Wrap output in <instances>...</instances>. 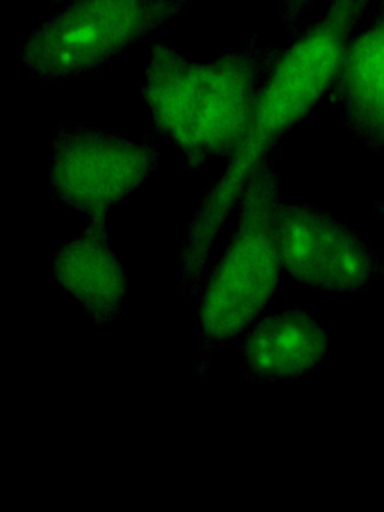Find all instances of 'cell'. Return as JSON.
Instances as JSON below:
<instances>
[{
  "instance_id": "cell-12",
  "label": "cell",
  "mask_w": 384,
  "mask_h": 512,
  "mask_svg": "<svg viewBox=\"0 0 384 512\" xmlns=\"http://www.w3.org/2000/svg\"><path fill=\"white\" fill-rule=\"evenodd\" d=\"M71 0H50L51 7H60V5L68 4Z\"/></svg>"
},
{
  "instance_id": "cell-9",
  "label": "cell",
  "mask_w": 384,
  "mask_h": 512,
  "mask_svg": "<svg viewBox=\"0 0 384 512\" xmlns=\"http://www.w3.org/2000/svg\"><path fill=\"white\" fill-rule=\"evenodd\" d=\"M329 338L317 320L300 308L254 320L240 344L248 383L294 382L314 373L326 355Z\"/></svg>"
},
{
  "instance_id": "cell-7",
  "label": "cell",
  "mask_w": 384,
  "mask_h": 512,
  "mask_svg": "<svg viewBox=\"0 0 384 512\" xmlns=\"http://www.w3.org/2000/svg\"><path fill=\"white\" fill-rule=\"evenodd\" d=\"M326 104L371 154L384 158V0H375L354 34Z\"/></svg>"
},
{
  "instance_id": "cell-1",
  "label": "cell",
  "mask_w": 384,
  "mask_h": 512,
  "mask_svg": "<svg viewBox=\"0 0 384 512\" xmlns=\"http://www.w3.org/2000/svg\"><path fill=\"white\" fill-rule=\"evenodd\" d=\"M375 0H329L320 19L285 49L255 110L248 137L210 185L186 227L179 256V293L198 296L216 235L224 229L255 167L288 131L308 121L329 97L357 29Z\"/></svg>"
},
{
  "instance_id": "cell-6",
  "label": "cell",
  "mask_w": 384,
  "mask_h": 512,
  "mask_svg": "<svg viewBox=\"0 0 384 512\" xmlns=\"http://www.w3.org/2000/svg\"><path fill=\"white\" fill-rule=\"evenodd\" d=\"M282 265L296 283L318 292H359L384 280V262L344 221L314 205L279 200Z\"/></svg>"
},
{
  "instance_id": "cell-4",
  "label": "cell",
  "mask_w": 384,
  "mask_h": 512,
  "mask_svg": "<svg viewBox=\"0 0 384 512\" xmlns=\"http://www.w3.org/2000/svg\"><path fill=\"white\" fill-rule=\"evenodd\" d=\"M189 2L71 0L30 32L21 61L42 82H72L122 58L182 16Z\"/></svg>"
},
{
  "instance_id": "cell-2",
  "label": "cell",
  "mask_w": 384,
  "mask_h": 512,
  "mask_svg": "<svg viewBox=\"0 0 384 512\" xmlns=\"http://www.w3.org/2000/svg\"><path fill=\"white\" fill-rule=\"evenodd\" d=\"M284 52L276 44L261 46L258 35L210 62L191 61L168 44L150 47L141 100L186 170L236 157Z\"/></svg>"
},
{
  "instance_id": "cell-11",
  "label": "cell",
  "mask_w": 384,
  "mask_h": 512,
  "mask_svg": "<svg viewBox=\"0 0 384 512\" xmlns=\"http://www.w3.org/2000/svg\"><path fill=\"white\" fill-rule=\"evenodd\" d=\"M372 209H374V212L378 217L383 218L384 220V199L375 200V202L372 203Z\"/></svg>"
},
{
  "instance_id": "cell-10",
  "label": "cell",
  "mask_w": 384,
  "mask_h": 512,
  "mask_svg": "<svg viewBox=\"0 0 384 512\" xmlns=\"http://www.w3.org/2000/svg\"><path fill=\"white\" fill-rule=\"evenodd\" d=\"M315 0H281V25L282 31L296 38L303 28H300V17L306 13L309 7L314 4Z\"/></svg>"
},
{
  "instance_id": "cell-5",
  "label": "cell",
  "mask_w": 384,
  "mask_h": 512,
  "mask_svg": "<svg viewBox=\"0 0 384 512\" xmlns=\"http://www.w3.org/2000/svg\"><path fill=\"white\" fill-rule=\"evenodd\" d=\"M50 149L51 199L86 218L107 217L158 170L153 134L131 139L92 124H63Z\"/></svg>"
},
{
  "instance_id": "cell-3",
  "label": "cell",
  "mask_w": 384,
  "mask_h": 512,
  "mask_svg": "<svg viewBox=\"0 0 384 512\" xmlns=\"http://www.w3.org/2000/svg\"><path fill=\"white\" fill-rule=\"evenodd\" d=\"M278 151L258 163L237 203V223L224 256L200 295L197 310L201 341L197 373L206 377L219 344L246 331L278 295L284 265L278 235Z\"/></svg>"
},
{
  "instance_id": "cell-8",
  "label": "cell",
  "mask_w": 384,
  "mask_h": 512,
  "mask_svg": "<svg viewBox=\"0 0 384 512\" xmlns=\"http://www.w3.org/2000/svg\"><path fill=\"white\" fill-rule=\"evenodd\" d=\"M110 223L87 218L86 227L51 256L54 281L74 298L99 328L122 314L126 275L110 247Z\"/></svg>"
}]
</instances>
